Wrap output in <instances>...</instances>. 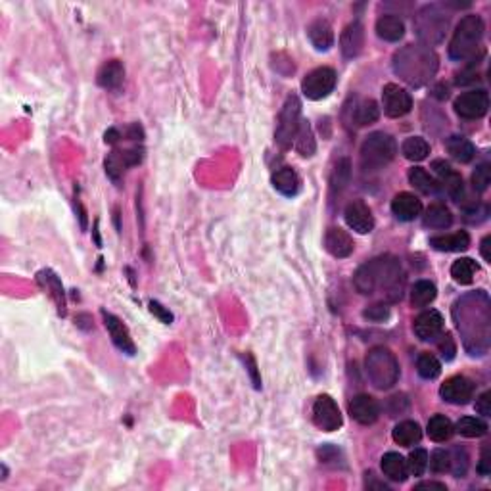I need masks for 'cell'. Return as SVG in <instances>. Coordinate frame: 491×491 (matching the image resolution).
Returning a JSON list of instances; mask_svg holds the SVG:
<instances>
[{
	"instance_id": "cell-1",
	"label": "cell",
	"mask_w": 491,
	"mask_h": 491,
	"mask_svg": "<svg viewBox=\"0 0 491 491\" xmlns=\"http://www.w3.org/2000/svg\"><path fill=\"white\" fill-rule=\"evenodd\" d=\"M455 319L458 330L465 336V348L468 341L474 340V355H482L490 343V300L483 292L465 296L455 305Z\"/></svg>"
},
{
	"instance_id": "cell-2",
	"label": "cell",
	"mask_w": 491,
	"mask_h": 491,
	"mask_svg": "<svg viewBox=\"0 0 491 491\" xmlns=\"http://www.w3.org/2000/svg\"><path fill=\"white\" fill-rule=\"evenodd\" d=\"M353 284L363 296H371L376 290H386L391 300H398L401 298V286H403L400 261L391 256L373 259L363 267H359Z\"/></svg>"
},
{
	"instance_id": "cell-3",
	"label": "cell",
	"mask_w": 491,
	"mask_h": 491,
	"mask_svg": "<svg viewBox=\"0 0 491 491\" xmlns=\"http://www.w3.org/2000/svg\"><path fill=\"white\" fill-rule=\"evenodd\" d=\"M438 56L426 44H407L393 56V71L411 87H425L438 73Z\"/></svg>"
},
{
	"instance_id": "cell-4",
	"label": "cell",
	"mask_w": 491,
	"mask_h": 491,
	"mask_svg": "<svg viewBox=\"0 0 491 491\" xmlns=\"http://www.w3.org/2000/svg\"><path fill=\"white\" fill-rule=\"evenodd\" d=\"M365 371L371 384L378 390H390L400 380V363L388 348H373L366 353Z\"/></svg>"
},
{
	"instance_id": "cell-5",
	"label": "cell",
	"mask_w": 491,
	"mask_h": 491,
	"mask_svg": "<svg viewBox=\"0 0 491 491\" xmlns=\"http://www.w3.org/2000/svg\"><path fill=\"white\" fill-rule=\"evenodd\" d=\"M483 21L480 16H465L458 21L457 29L453 33L449 42V58L463 62L472 58L476 51L480 48V42L483 37Z\"/></svg>"
},
{
	"instance_id": "cell-6",
	"label": "cell",
	"mask_w": 491,
	"mask_h": 491,
	"mask_svg": "<svg viewBox=\"0 0 491 491\" xmlns=\"http://www.w3.org/2000/svg\"><path fill=\"white\" fill-rule=\"evenodd\" d=\"M413 24H415L416 37L425 42L426 46H434L445 39L449 29V16L438 4H428L416 12Z\"/></svg>"
},
{
	"instance_id": "cell-7",
	"label": "cell",
	"mask_w": 491,
	"mask_h": 491,
	"mask_svg": "<svg viewBox=\"0 0 491 491\" xmlns=\"http://www.w3.org/2000/svg\"><path fill=\"white\" fill-rule=\"evenodd\" d=\"M398 154V144L388 133L368 134L361 146V167L365 171H380Z\"/></svg>"
},
{
	"instance_id": "cell-8",
	"label": "cell",
	"mask_w": 491,
	"mask_h": 491,
	"mask_svg": "<svg viewBox=\"0 0 491 491\" xmlns=\"http://www.w3.org/2000/svg\"><path fill=\"white\" fill-rule=\"evenodd\" d=\"M301 102L296 94H290L284 102L280 116H278V125H276L275 141L280 148H290L292 142L296 141V134L301 125Z\"/></svg>"
},
{
	"instance_id": "cell-9",
	"label": "cell",
	"mask_w": 491,
	"mask_h": 491,
	"mask_svg": "<svg viewBox=\"0 0 491 491\" xmlns=\"http://www.w3.org/2000/svg\"><path fill=\"white\" fill-rule=\"evenodd\" d=\"M336 87V71L332 67H316L301 81V92L309 100H323Z\"/></svg>"
},
{
	"instance_id": "cell-10",
	"label": "cell",
	"mask_w": 491,
	"mask_h": 491,
	"mask_svg": "<svg viewBox=\"0 0 491 491\" xmlns=\"http://www.w3.org/2000/svg\"><path fill=\"white\" fill-rule=\"evenodd\" d=\"M313 422L325 432H336L341 426V413L330 395H319L313 403Z\"/></svg>"
},
{
	"instance_id": "cell-11",
	"label": "cell",
	"mask_w": 491,
	"mask_h": 491,
	"mask_svg": "<svg viewBox=\"0 0 491 491\" xmlns=\"http://www.w3.org/2000/svg\"><path fill=\"white\" fill-rule=\"evenodd\" d=\"M378 116H380V109L371 98H351L350 104L343 109L346 123L353 127L371 125L378 119Z\"/></svg>"
},
{
	"instance_id": "cell-12",
	"label": "cell",
	"mask_w": 491,
	"mask_h": 491,
	"mask_svg": "<svg viewBox=\"0 0 491 491\" xmlns=\"http://www.w3.org/2000/svg\"><path fill=\"white\" fill-rule=\"evenodd\" d=\"M488 108H490V96L485 91L463 92L455 100V111L463 119H480L488 114Z\"/></svg>"
},
{
	"instance_id": "cell-13",
	"label": "cell",
	"mask_w": 491,
	"mask_h": 491,
	"mask_svg": "<svg viewBox=\"0 0 491 491\" xmlns=\"http://www.w3.org/2000/svg\"><path fill=\"white\" fill-rule=\"evenodd\" d=\"M382 108L388 117H403L413 108V98L400 84L390 83L382 91Z\"/></svg>"
},
{
	"instance_id": "cell-14",
	"label": "cell",
	"mask_w": 491,
	"mask_h": 491,
	"mask_svg": "<svg viewBox=\"0 0 491 491\" xmlns=\"http://www.w3.org/2000/svg\"><path fill=\"white\" fill-rule=\"evenodd\" d=\"M440 395L453 405H466L474 395V384L465 376H451L441 384Z\"/></svg>"
},
{
	"instance_id": "cell-15",
	"label": "cell",
	"mask_w": 491,
	"mask_h": 491,
	"mask_svg": "<svg viewBox=\"0 0 491 491\" xmlns=\"http://www.w3.org/2000/svg\"><path fill=\"white\" fill-rule=\"evenodd\" d=\"M102 319H104V325L108 330L109 338L116 343V348L119 351H123L127 355H134L136 348H134V341L131 338V334L127 330V326L121 323V319H117L116 315L108 313L106 309H102Z\"/></svg>"
},
{
	"instance_id": "cell-16",
	"label": "cell",
	"mask_w": 491,
	"mask_h": 491,
	"mask_svg": "<svg viewBox=\"0 0 491 491\" xmlns=\"http://www.w3.org/2000/svg\"><path fill=\"white\" fill-rule=\"evenodd\" d=\"M343 217H346V223H348L351 231H355L359 234H368L375 229V217H373L365 202L355 200L348 204Z\"/></svg>"
},
{
	"instance_id": "cell-17",
	"label": "cell",
	"mask_w": 491,
	"mask_h": 491,
	"mask_svg": "<svg viewBox=\"0 0 491 491\" xmlns=\"http://www.w3.org/2000/svg\"><path fill=\"white\" fill-rule=\"evenodd\" d=\"M432 169L434 173L438 175V179H440V186H443L447 190V194L453 200L461 202L463 194H465V184H463V179H461L457 171L447 161H443V159H434Z\"/></svg>"
},
{
	"instance_id": "cell-18",
	"label": "cell",
	"mask_w": 491,
	"mask_h": 491,
	"mask_svg": "<svg viewBox=\"0 0 491 491\" xmlns=\"http://www.w3.org/2000/svg\"><path fill=\"white\" fill-rule=\"evenodd\" d=\"M413 330H415L418 340H436L441 334V330H443V316H441L440 311H436V309L422 311V313L415 319Z\"/></svg>"
},
{
	"instance_id": "cell-19",
	"label": "cell",
	"mask_w": 491,
	"mask_h": 491,
	"mask_svg": "<svg viewBox=\"0 0 491 491\" xmlns=\"http://www.w3.org/2000/svg\"><path fill=\"white\" fill-rule=\"evenodd\" d=\"M350 415L353 420H357L359 425L368 426L376 422V418L380 415V407H378L375 398L361 393L350 401Z\"/></svg>"
},
{
	"instance_id": "cell-20",
	"label": "cell",
	"mask_w": 491,
	"mask_h": 491,
	"mask_svg": "<svg viewBox=\"0 0 491 491\" xmlns=\"http://www.w3.org/2000/svg\"><path fill=\"white\" fill-rule=\"evenodd\" d=\"M363 44H365V27L361 26L359 21H351L350 26H346V29L341 31V54L348 60L355 58L363 51Z\"/></svg>"
},
{
	"instance_id": "cell-21",
	"label": "cell",
	"mask_w": 491,
	"mask_h": 491,
	"mask_svg": "<svg viewBox=\"0 0 491 491\" xmlns=\"http://www.w3.org/2000/svg\"><path fill=\"white\" fill-rule=\"evenodd\" d=\"M325 250L334 256V258L343 259L350 258L353 250H355V244L351 240V236L346 231H341L338 226L328 229L325 234Z\"/></svg>"
},
{
	"instance_id": "cell-22",
	"label": "cell",
	"mask_w": 491,
	"mask_h": 491,
	"mask_svg": "<svg viewBox=\"0 0 491 491\" xmlns=\"http://www.w3.org/2000/svg\"><path fill=\"white\" fill-rule=\"evenodd\" d=\"M391 211L400 221H415L416 217L422 211V204L416 198L415 194L401 192L393 200H391Z\"/></svg>"
},
{
	"instance_id": "cell-23",
	"label": "cell",
	"mask_w": 491,
	"mask_h": 491,
	"mask_svg": "<svg viewBox=\"0 0 491 491\" xmlns=\"http://www.w3.org/2000/svg\"><path fill=\"white\" fill-rule=\"evenodd\" d=\"M125 79V67L119 60H109L106 62L104 66L98 69V75H96V81L100 84L102 89H108V91H116L121 87Z\"/></svg>"
},
{
	"instance_id": "cell-24",
	"label": "cell",
	"mask_w": 491,
	"mask_h": 491,
	"mask_svg": "<svg viewBox=\"0 0 491 491\" xmlns=\"http://www.w3.org/2000/svg\"><path fill=\"white\" fill-rule=\"evenodd\" d=\"M307 37L316 51H328L334 44L332 26H330L326 19H315V21L307 27Z\"/></svg>"
},
{
	"instance_id": "cell-25",
	"label": "cell",
	"mask_w": 491,
	"mask_h": 491,
	"mask_svg": "<svg viewBox=\"0 0 491 491\" xmlns=\"http://www.w3.org/2000/svg\"><path fill=\"white\" fill-rule=\"evenodd\" d=\"M376 35L380 39H384V41L398 42L405 35V24H403L401 17L391 16V14L378 17V21H376Z\"/></svg>"
},
{
	"instance_id": "cell-26",
	"label": "cell",
	"mask_w": 491,
	"mask_h": 491,
	"mask_svg": "<svg viewBox=\"0 0 491 491\" xmlns=\"http://www.w3.org/2000/svg\"><path fill=\"white\" fill-rule=\"evenodd\" d=\"M382 472L386 478H390L391 482H405L407 480V461L401 457L400 453H386L382 457Z\"/></svg>"
},
{
	"instance_id": "cell-27",
	"label": "cell",
	"mask_w": 491,
	"mask_h": 491,
	"mask_svg": "<svg viewBox=\"0 0 491 491\" xmlns=\"http://www.w3.org/2000/svg\"><path fill=\"white\" fill-rule=\"evenodd\" d=\"M273 186L283 196H296L300 192V177L292 167H280L273 173Z\"/></svg>"
},
{
	"instance_id": "cell-28",
	"label": "cell",
	"mask_w": 491,
	"mask_h": 491,
	"mask_svg": "<svg viewBox=\"0 0 491 491\" xmlns=\"http://www.w3.org/2000/svg\"><path fill=\"white\" fill-rule=\"evenodd\" d=\"M430 246L438 251H463L470 246V236L465 231L430 238Z\"/></svg>"
},
{
	"instance_id": "cell-29",
	"label": "cell",
	"mask_w": 491,
	"mask_h": 491,
	"mask_svg": "<svg viewBox=\"0 0 491 491\" xmlns=\"http://www.w3.org/2000/svg\"><path fill=\"white\" fill-rule=\"evenodd\" d=\"M420 438H422V430L413 420H403L393 428V440L403 447H413L415 443L420 441Z\"/></svg>"
},
{
	"instance_id": "cell-30",
	"label": "cell",
	"mask_w": 491,
	"mask_h": 491,
	"mask_svg": "<svg viewBox=\"0 0 491 491\" xmlns=\"http://www.w3.org/2000/svg\"><path fill=\"white\" fill-rule=\"evenodd\" d=\"M445 146H447V152H449L451 156L457 161H461V163H468L476 156L474 144L468 139H465V136H451Z\"/></svg>"
},
{
	"instance_id": "cell-31",
	"label": "cell",
	"mask_w": 491,
	"mask_h": 491,
	"mask_svg": "<svg viewBox=\"0 0 491 491\" xmlns=\"http://www.w3.org/2000/svg\"><path fill=\"white\" fill-rule=\"evenodd\" d=\"M39 283H41L46 290H51L52 300L56 301L60 315H64V313H66V300H64V288H62V284H60L58 276L54 275L52 271H41V273H39Z\"/></svg>"
},
{
	"instance_id": "cell-32",
	"label": "cell",
	"mask_w": 491,
	"mask_h": 491,
	"mask_svg": "<svg viewBox=\"0 0 491 491\" xmlns=\"http://www.w3.org/2000/svg\"><path fill=\"white\" fill-rule=\"evenodd\" d=\"M426 432L430 436V440L434 441H447L455 432V428L451 425V420L447 416L443 415H434L430 420H428V428Z\"/></svg>"
},
{
	"instance_id": "cell-33",
	"label": "cell",
	"mask_w": 491,
	"mask_h": 491,
	"mask_svg": "<svg viewBox=\"0 0 491 491\" xmlns=\"http://www.w3.org/2000/svg\"><path fill=\"white\" fill-rule=\"evenodd\" d=\"M436 294H438V290H436L434 283H430V280H418L413 286V290H411V303L415 307H426V305H430L436 300Z\"/></svg>"
},
{
	"instance_id": "cell-34",
	"label": "cell",
	"mask_w": 491,
	"mask_h": 491,
	"mask_svg": "<svg viewBox=\"0 0 491 491\" xmlns=\"http://www.w3.org/2000/svg\"><path fill=\"white\" fill-rule=\"evenodd\" d=\"M401 154L407 159H411V161H422V159L428 158L430 146L420 136H409L407 141L403 142V146H401Z\"/></svg>"
},
{
	"instance_id": "cell-35",
	"label": "cell",
	"mask_w": 491,
	"mask_h": 491,
	"mask_svg": "<svg viewBox=\"0 0 491 491\" xmlns=\"http://www.w3.org/2000/svg\"><path fill=\"white\" fill-rule=\"evenodd\" d=\"M409 181L415 186L416 190H420L422 194H436L440 190V184L434 181L428 171H425L422 167H413L409 171Z\"/></svg>"
},
{
	"instance_id": "cell-36",
	"label": "cell",
	"mask_w": 491,
	"mask_h": 491,
	"mask_svg": "<svg viewBox=\"0 0 491 491\" xmlns=\"http://www.w3.org/2000/svg\"><path fill=\"white\" fill-rule=\"evenodd\" d=\"M453 223V215L451 211L445 206L441 204H436V206H430L428 211L425 215V225L430 226V229H447Z\"/></svg>"
},
{
	"instance_id": "cell-37",
	"label": "cell",
	"mask_w": 491,
	"mask_h": 491,
	"mask_svg": "<svg viewBox=\"0 0 491 491\" xmlns=\"http://www.w3.org/2000/svg\"><path fill=\"white\" fill-rule=\"evenodd\" d=\"M476 273H478V265L470 258H461L451 265V276L458 284H470L474 280Z\"/></svg>"
},
{
	"instance_id": "cell-38",
	"label": "cell",
	"mask_w": 491,
	"mask_h": 491,
	"mask_svg": "<svg viewBox=\"0 0 491 491\" xmlns=\"http://www.w3.org/2000/svg\"><path fill=\"white\" fill-rule=\"evenodd\" d=\"M315 136H313L309 121H301L298 134H296V150L300 152L303 158H309L315 154Z\"/></svg>"
},
{
	"instance_id": "cell-39",
	"label": "cell",
	"mask_w": 491,
	"mask_h": 491,
	"mask_svg": "<svg viewBox=\"0 0 491 491\" xmlns=\"http://www.w3.org/2000/svg\"><path fill=\"white\" fill-rule=\"evenodd\" d=\"M457 432L465 438H480L488 432V425L476 416H463L457 422Z\"/></svg>"
},
{
	"instance_id": "cell-40",
	"label": "cell",
	"mask_w": 491,
	"mask_h": 491,
	"mask_svg": "<svg viewBox=\"0 0 491 491\" xmlns=\"http://www.w3.org/2000/svg\"><path fill=\"white\" fill-rule=\"evenodd\" d=\"M416 371H418V375L426 378V380H434V378L440 376L441 363L434 357L432 353H422V355L418 357V361H416Z\"/></svg>"
},
{
	"instance_id": "cell-41",
	"label": "cell",
	"mask_w": 491,
	"mask_h": 491,
	"mask_svg": "<svg viewBox=\"0 0 491 491\" xmlns=\"http://www.w3.org/2000/svg\"><path fill=\"white\" fill-rule=\"evenodd\" d=\"M428 468V453L425 449L411 451L407 458V470L413 476H422Z\"/></svg>"
},
{
	"instance_id": "cell-42",
	"label": "cell",
	"mask_w": 491,
	"mask_h": 491,
	"mask_svg": "<svg viewBox=\"0 0 491 491\" xmlns=\"http://www.w3.org/2000/svg\"><path fill=\"white\" fill-rule=\"evenodd\" d=\"M350 175H351V166L350 159L343 158L336 163V169H334L332 175V188L334 190H341L346 184L350 183Z\"/></svg>"
},
{
	"instance_id": "cell-43",
	"label": "cell",
	"mask_w": 491,
	"mask_h": 491,
	"mask_svg": "<svg viewBox=\"0 0 491 491\" xmlns=\"http://www.w3.org/2000/svg\"><path fill=\"white\" fill-rule=\"evenodd\" d=\"M125 159L121 156V152H111L108 158H106V173H108L109 179L114 181H119V177L123 175L125 171Z\"/></svg>"
},
{
	"instance_id": "cell-44",
	"label": "cell",
	"mask_w": 491,
	"mask_h": 491,
	"mask_svg": "<svg viewBox=\"0 0 491 491\" xmlns=\"http://www.w3.org/2000/svg\"><path fill=\"white\" fill-rule=\"evenodd\" d=\"M428 465L434 472H447L451 468V455L449 451L436 449L428 458Z\"/></svg>"
},
{
	"instance_id": "cell-45",
	"label": "cell",
	"mask_w": 491,
	"mask_h": 491,
	"mask_svg": "<svg viewBox=\"0 0 491 491\" xmlns=\"http://www.w3.org/2000/svg\"><path fill=\"white\" fill-rule=\"evenodd\" d=\"M491 183V169L488 163H482V166L476 167V171L472 173V186H474L476 192H483L488 190V186Z\"/></svg>"
},
{
	"instance_id": "cell-46",
	"label": "cell",
	"mask_w": 491,
	"mask_h": 491,
	"mask_svg": "<svg viewBox=\"0 0 491 491\" xmlns=\"http://www.w3.org/2000/svg\"><path fill=\"white\" fill-rule=\"evenodd\" d=\"M451 455V468L449 470H453V474L455 476H465L466 470H468V455H466L465 449H453V453H449Z\"/></svg>"
},
{
	"instance_id": "cell-47",
	"label": "cell",
	"mask_w": 491,
	"mask_h": 491,
	"mask_svg": "<svg viewBox=\"0 0 491 491\" xmlns=\"http://www.w3.org/2000/svg\"><path fill=\"white\" fill-rule=\"evenodd\" d=\"M363 316L368 319V321H373V323H382V321H386L390 316V309L386 307V305H373V307L363 311Z\"/></svg>"
},
{
	"instance_id": "cell-48",
	"label": "cell",
	"mask_w": 491,
	"mask_h": 491,
	"mask_svg": "<svg viewBox=\"0 0 491 491\" xmlns=\"http://www.w3.org/2000/svg\"><path fill=\"white\" fill-rule=\"evenodd\" d=\"M438 348H440L441 355H443V359H445V361H451V359L455 357V351H457V348H455L453 338H451L449 334L441 336V341L438 343Z\"/></svg>"
},
{
	"instance_id": "cell-49",
	"label": "cell",
	"mask_w": 491,
	"mask_h": 491,
	"mask_svg": "<svg viewBox=\"0 0 491 491\" xmlns=\"http://www.w3.org/2000/svg\"><path fill=\"white\" fill-rule=\"evenodd\" d=\"M150 311H152V315L158 316L163 325H171V323H173V315H171V311L163 307L159 301H150Z\"/></svg>"
},
{
	"instance_id": "cell-50",
	"label": "cell",
	"mask_w": 491,
	"mask_h": 491,
	"mask_svg": "<svg viewBox=\"0 0 491 491\" xmlns=\"http://www.w3.org/2000/svg\"><path fill=\"white\" fill-rule=\"evenodd\" d=\"M478 472L482 476L491 474V457H490V445H485L482 449V457L478 463Z\"/></svg>"
},
{
	"instance_id": "cell-51",
	"label": "cell",
	"mask_w": 491,
	"mask_h": 491,
	"mask_svg": "<svg viewBox=\"0 0 491 491\" xmlns=\"http://www.w3.org/2000/svg\"><path fill=\"white\" fill-rule=\"evenodd\" d=\"M476 411H478V413L483 416L491 415V393L490 391L482 393V395H480V400L476 401Z\"/></svg>"
},
{
	"instance_id": "cell-52",
	"label": "cell",
	"mask_w": 491,
	"mask_h": 491,
	"mask_svg": "<svg viewBox=\"0 0 491 491\" xmlns=\"http://www.w3.org/2000/svg\"><path fill=\"white\" fill-rule=\"evenodd\" d=\"M121 156H123V159H125L127 167L136 166V163H141V159H142V150H139V148H133V150H125V152H121Z\"/></svg>"
},
{
	"instance_id": "cell-53",
	"label": "cell",
	"mask_w": 491,
	"mask_h": 491,
	"mask_svg": "<svg viewBox=\"0 0 491 491\" xmlns=\"http://www.w3.org/2000/svg\"><path fill=\"white\" fill-rule=\"evenodd\" d=\"M244 361L248 363V371H250V375H251V380H253V386L256 388H261V378L258 376V366H256V361H253V357L251 355H246L244 357Z\"/></svg>"
},
{
	"instance_id": "cell-54",
	"label": "cell",
	"mask_w": 491,
	"mask_h": 491,
	"mask_svg": "<svg viewBox=\"0 0 491 491\" xmlns=\"http://www.w3.org/2000/svg\"><path fill=\"white\" fill-rule=\"evenodd\" d=\"M415 491H447V488L441 482H420L415 485Z\"/></svg>"
},
{
	"instance_id": "cell-55",
	"label": "cell",
	"mask_w": 491,
	"mask_h": 491,
	"mask_svg": "<svg viewBox=\"0 0 491 491\" xmlns=\"http://www.w3.org/2000/svg\"><path fill=\"white\" fill-rule=\"evenodd\" d=\"M401 403H407V400H405V395H395V398H391L390 400V405H393L395 409H391L390 413H391V416L393 415H400L401 411H405V405L401 407Z\"/></svg>"
},
{
	"instance_id": "cell-56",
	"label": "cell",
	"mask_w": 491,
	"mask_h": 491,
	"mask_svg": "<svg viewBox=\"0 0 491 491\" xmlns=\"http://www.w3.org/2000/svg\"><path fill=\"white\" fill-rule=\"evenodd\" d=\"M490 242H491V236H485V238H483V240H482V256H483V259L488 261V263H491Z\"/></svg>"
},
{
	"instance_id": "cell-57",
	"label": "cell",
	"mask_w": 491,
	"mask_h": 491,
	"mask_svg": "<svg viewBox=\"0 0 491 491\" xmlns=\"http://www.w3.org/2000/svg\"><path fill=\"white\" fill-rule=\"evenodd\" d=\"M104 141L108 142V144H116L119 141V133H117L116 129H109L108 133L104 134Z\"/></svg>"
}]
</instances>
